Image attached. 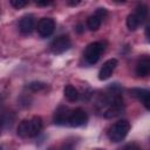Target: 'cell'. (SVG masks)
<instances>
[{"label": "cell", "mask_w": 150, "mask_h": 150, "mask_svg": "<svg viewBox=\"0 0 150 150\" xmlns=\"http://www.w3.org/2000/svg\"><path fill=\"white\" fill-rule=\"evenodd\" d=\"M135 15L138 18L139 22L142 23V22L145 20L146 15H148V7L144 6V5H139V6H137L136 12H135Z\"/></svg>", "instance_id": "obj_16"}, {"label": "cell", "mask_w": 150, "mask_h": 150, "mask_svg": "<svg viewBox=\"0 0 150 150\" xmlns=\"http://www.w3.org/2000/svg\"><path fill=\"white\" fill-rule=\"evenodd\" d=\"M34 16L32 14H27V15H23L21 19H20V22H19V29L22 34L27 35V34H30L34 29Z\"/></svg>", "instance_id": "obj_9"}, {"label": "cell", "mask_w": 150, "mask_h": 150, "mask_svg": "<svg viewBox=\"0 0 150 150\" xmlns=\"http://www.w3.org/2000/svg\"><path fill=\"white\" fill-rule=\"evenodd\" d=\"M107 15V11L105 8H97V11L95 12V14L90 15L87 20V27L89 30H97L102 23V20L104 19V16Z\"/></svg>", "instance_id": "obj_7"}, {"label": "cell", "mask_w": 150, "mask_h": 150, "mask_svg": "<svg viewBox=\"0 0 150 150\" xmlns=\"http://www.w3.org/2000/svg\"><path fill=\"white\" fill-rule=\"evenodd\" d=\"M103 50H104V43L103 42L97 41V42L90 43L86 48V52H84V59H86L87 63H89V64L96 63Z\"/></svg>", "instance_id": "obj_3"}, {"label": "cell", "mask_w": 150, "mask_h": 150, "mask_svg": "<svg viewBox=\"0 0 150 150\" xmlns=\"http://www.w3.org/2000/svg\"><path fill=\"white\" fill-rule=\"evenodd\" d=\"M98 107L104 117H115L123 111V100L118 94L105 95L98 103Z\"/></svg>", "instance_id": "obj_1"}, {"label": "cell", "mask_w": 150, "mask_h": 150, "mask_svg": "<svg viewBox=\"0 0 150 150\" xmlns=\"http://www.w3.org/2000/svg\"><path fill=\"white\" fill-rule=\"evenodd\" d=\"M139 25H141V22H139L138 18L135 15V13L128 15V18H127V26H128V28L130 30H136Z\"/></svg>", "instance_id": "obj_15"}, {"label": "cell", "mask_w": 150, "mask_h": 150, "mask_svg": "<svg viewBox=\"0 0 150 150\" xmlns=\"http://www.w3.org/2000/svg\"><path fill=\"white\" fill-rule=\"evenodd\" d=\"M63 94H64V97H66L69 102H75V101L79 98V95H80L79 91H77V89H76L75 87L70 86V84H68V86L64 87Z\"/></svg>", "instance_id": "obj_14"}, {"label": "cell", "mask_w": 150, "mask_h": 150, "mask_svg": "<svg viewBox=\"0 0 150 150\" xmlns=\"http://www.w3.org/2000/svg\"><path fill=\"white\" fill-rule=\"evenodd\" d=\"M116 66H117V60H116V59H109V60H107V61L103 63V66L101 67V69H100L98 79H100L101 81L109 79V77L111 76L112 71L115 70Z\"/></svg>", "instance_id": "obj_8"}, {"label": "cell", "mask_w": 150, "mask_h": 150, "mask_svg": "<svg viewBox=\"0 0 150 150\" xmlns=\"http://www.w3.org/2000/svg\"><path fill=\"white\" fill-rule=\"evenodd\" d=\"M69 5H73V6H75V5H79L80 4V1H75V2H68Z\"/></svg>", "instance_id": "obj_21"}, {"label": "cell", "mask_w": 150, "mask_h": 150, "mask_svg": "<svg viewBox=\"0 0 150 150\" xmlns=\"http://www.w3.org/2000/svg\"><path fill=\"white\" fill-rule=\"evenodd\" d=\"M130 95L138 101H141L146 109H149V101H150V94L146 89L143 88H132L130 89Z\"/></svg>", "instance_id": "obj_11"}, {"label": "cell", "mask_w": 150, "mask_h": 150, "mask_svg": "<svg viewBox=\"0 0 150 150\" xmlns=\"http://www.w3.org/2000/svg\"><path fill=\"white\" fill-rule=\"evenodd\" d=\"M70 39L67 35H60L50 43V50L54 54H62L70 48Z\"/></svg>", "instance_id": "obj_4"}, {"label": "cell", "mask_w": 150, "mask_h": 150, "mask_svg": "<svg viewBox=\"0 0 150 150\" xmlns=\"http://www.w3.org/2000/svg\"><path fill=\"white\" fill-rule=\"evenodd\" d=\"M0 150H1V148H0Z\"/></svg>", "instance_id": "obj_23"}, {"label": "cell", "mask_w": 150, "mask_h": 150, "mask_svg": "<svg viewBox=\"0 0 150 150\" xmlns=\"http://www.w3.org/2000/svg\"><path fill=\"white\" fill-rule=\"evenodd\" d=\"M129 129H130L129 122L127 120H121L111 125V128L108 131V137L111 142H115V143L121 142L128 135Z\"/></svg>", "instance_id": "obj_2"}, {"label": "cell", "mask_w": 150, "mask_h": 150, "mask_svg": "<svg viewBox=\"0 0 150 150\" xmlns=\"http://www.w3.org/2000/svg\"><path fill=\"white\" fill-rule=\"evenodd\" d=\"M0 130H1V122H0Z\"/></svg>", "instance_id": "obj_22"}, {"label": "cell", "mask_w": 150, "mask_h": 150, "mask_svg": "<svg viewBox=\"0 0 150 150\" xmlns=\"http://www.w3.org/2000/svg\"><path fill=\"white\" fill-rule=\"evenodd\" d=\"M28 88H29L30 90H33V91H40V90L46 89L47 86H46V83H43V82H30V83L28 84Z\"/></svg>", "instance_id": "obj_17"}, {"label": "cell", "mask_w": 150, "mask_h": 150, "mask_svg": "<svg viewBox=\"0 0 150 150\" xmlns=\"http://www.w3.org/2000/svg\"><path fill=\"white\" fill-rule=\"evenodd\" d=\"M42 129V120L39 116H34L28 120V137H35Z\"/></svg>", "instance_id": "obj_12"}, {"label": "cell", "mask_w": 150, "mask_h": 150, "mask_svg": "<svg viewBox=\"0 0 150 150\" xmlns=\"http://www.w3.org/2000/svg\"><path fill=\"white\" fill-rule=\"evenodd\" d=\"M55 28V22L53 19L50 18H42L40 19V21L38 22V33L41 38H48L53 34Z\"/></svg>", "instance_id": "obj_6"}, {"label": "cell", "mask_w": 150, "mask_h": 150, "mask_svg": "<svg viewBox=\"0 0 150 150\" xmlns=\"http://www.w3.org/2000/svg\"><path fill=\"white\" fill-rule=\"evenodd\" d=\"M87 121H88L87 112L83 109L77 108V109L70 111V115L68 118V124L73 128H77V127L84 125L87 123Z\"/></svg>", "instance_id": "obj_5"}, {"label": "cell", "mask_w": 150, "mask_h": 150, "mask_svg": "<svg viewBox=\"0 0 150 150\" xmlns=\"http://www.w3.org/2000/svg\"><path fill=\"white\" fill-rule=\"evenodd\" d=\"M11 5L13 7H15V8H21V7H25L27 5V1H23V0H12Z\"/></svg>", "instance_id": "obj_19"}, {"label": "cell", "mask_w": 150, "mask_h": 150, "mask_svg": "<svg viewBox=\"0 0 150 150\" xmlns=\"http://www.w3.org/2000/svg\"><path fill=\"white\" fill-rule=\"evenodd\" d=\"M149 73H150V60L148 57H143L142 60L138 61L136 66V74L138 76L145 77L149 75Z\"/></svg>", "instance_id": "obj_13"}, {"label": "cell", "mask_w": 150, "mask_h": 150, "mask_svg": "<svg viewBox=\"0 0 150 150\" xmlns=\"http://www.w3.org/2000/svg\"><path fill=\"white\" fill-rule=\"evenodd\" d=\"M70 111L68 107H64V105H60L55 112H54V122L59 125H63L66 123H68V118H69V115H70Z\"/></svg>", "instance_id": "obj_10"}, {"label": "cell", "mask_w": 150, "mask_h": 150, "mask_svg": "<svg viewBox=\"0 0 150 150\" xmlns=\"http://www.w3.org/2000/svg\"><path fill=\"white\" fill-rule=\"evenodd\" d=\"M36 5L38 6H48V5H50V2H48V1H43V2L39 1V2H36Z\"/></svg>", "instance_id": "obj_20"}, {"label": "cell", "mask_w": 150, "mask_h": 150, "mask_svg": "<svg viewBox=\"0 0 150 150\" xmlns=\"http://www.w3.org/2000/svg\"><path fill=\"white\" fill-rule=\"evenodd\" d=\"M48 150H74V146H73V144L71 143H66V142H63V143H61V144H59V145H54V146H52V148H49Z\"/></svg>", "instance_id": "obj_18"}]
</instances>
